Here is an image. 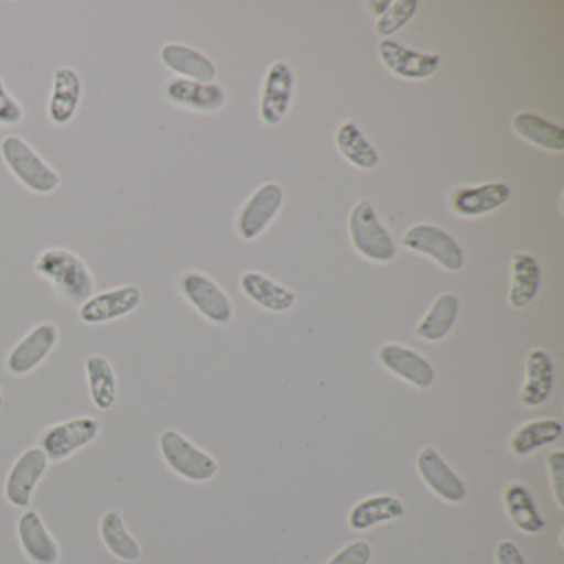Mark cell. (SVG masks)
Masks as SVG:
<instances>
[{
  "label": "cell",
  "instance_id": "26",
  "mask_svg": "<svg viewBox=\"0 0 564 564\" xmlns=\"http://www.w3.org/2000/svg\"><path fill=\"white\" fill-rule=\"evenodd\" d=\"M511 127L521 140L528 141L533 147L551 151V153H563L564 151L563 128L550 123L536 115L527 113V111L514 115Z\"/></svg>",
  "mask_w": 564,
  "mask_h": 564
},
{
  "label": "cell",
  "instance_id": "8",
  "mask_svg": "<svg viewBox=\"0 0 564 564\" xmlns=\"http://www.w3.org/2000/svg\"><path fill=\"white\" fill-rule=\"evenodd\" d=\"M58 338L61 333L55 323H39L9 351L6 368L18 378L31 375L39 366L44 365L45 359L57 348Z\"/></svg>",
  "mask_w": 564,
  "mask_h": 564
},
{
  "label": "cell",
  "instance_id": "13",
  "mask_svg": "<svg viewBox=\"0 0 564 564\" xmlns=\"http://www.w3.org/2000/svg\"><path fill=\"white\" fill-rule=\"evenodd\" d=\"M378 358L386 371L398 376L399 379L409 382L414 388L425 391L434 384V368L424 356L419 355L414 349L388 343L379 349Z\"/></svg>",
  "mask_w": 564,
  "mask_h": 564
},
{
  "label": "cell",
  "instance_id": "3",
  "mask_svg": "<svg viewBox=\"0 0 564 564\" xmlns=\"http://www.w3.org/2000/svg\"><path fill=\"white\" fill-rule=\"evenodd\" d=\"M160 454L167 468L184 480L204 484L219 474L216 458L174 429L161 432Z\"/></svg>",
  "mask_w": 564,
  "mask_h": 564
},
{
  "label": "cell",
  "instance_id": "20",
  "mask_svg": "<svg viewBox=\"0 0 564 564\" xmlns=\"http://www.w3.org/2000/svg\"><path fill=\"white\" fill-rule=\"evenodd\" d=\"M511 189L505 183H487L475 187H458L452 193L451 207L457 216L478 217L494 213L510 199Z\"/></svg>",
  "mask_w": 564,
  "mask_h": 564
},
{
  "label": "cell",
  "instance_id": "31",
  "mask_svg": "<svg viewBox=\"0 0 564 564\" xmlns=\"http://www.w3.org/2000/svg\"><path fill=\"white\" fill-rule=\"evenodd\" d=\"M100 534L107 550L118 560L133 563L143 554L137 538L128 531L123 517L118 511L110 510L100 521Z\"/></svg>",
  "mask_w": 564,
  "mask_h": 564
},
{
  "label": "cell",
  "instance_id": "2",
  "mask_svg": "<svg viewBox=\"0 0 564 564\" xmlns=\"http://www.w3.org/2000/svg\"><path fill=\"white\" fill-rule=\"evenodd\" d=\"M0 156L15 180L31 193L48 196L61 186V174L21 137L4 138L0 143Z\"/></svg>",
  "mask_w": 564,
  "mask_h": 564
},
{
  "label": "cell",
  "instance_id": "14",
  "mask_svg": "<svg viewBox=\"0 0 564 564\" xmlns=\"http://www.w3.org/2000/svg\"><path fill=\"white\" fill-rule=\"evenodd\" d=\"M164 97L174 107L199 113H216L223 110L227 101L226 91L217 84H199V82L171 78L164 85Z\"/></svg>",
  "mask_w": 564,
  "mask_h": 564
},
{
  "label": "cell",
  "instance_id": "36",
  "mask_svg": "<svg viewBox=\"0 0 564 564\" xmlns=\"http://www.w3.org/2000/svg\"><path fill=\"white\" fill-rule=\"evenodd\" d=\"M497 564H527L524 563L523 554L518 550L517 544L511 541H501L498 543L497 551H495Z\"/></svg>",
  "mask_w": 564,
  "mask_h": 564
},
{
  "label": "cell",
  "instance_id": "24",
  "mask_svg": "<svg viewBox=\"0 0 564 564\" xmlns=\"http://www.w3.org/2000/svg\"><path fill=\"white\" fill-rule=\"evenodd\" d=\"M404 505L392 495H375L358 501L349 511L348 523L352 530L365 531L386 521L404 517Z\"/></svg>",
  "mask_w": 564,
  "mask_h": 564
},
{
  "label": "cell",
  "instance_id": "32",
  "mask_svg": "<svg viewBox=\"0 0 564 564\" xmlns=\"http://www.w3.org/2000/svg\"><path fill=\"white\" fill-rule=\"evenodd\" d=\"M417 9V0H395L391 8L386 11V14L381 15L376 22V34L384 39L394 35L395 32L401 31L412 21Z\"/></svg>",
  "mask_w": 564,
  "mask_h": 564
},
{
  "label": "cell",
  "instance_id": "22",
  "mask_svg": "<svg viewBox=\"0 0 564 564\" xmlns=\"http://www.w3.org/2000/svg\"><path fill=\"white\" fill-rule=\"evenodd\" d=\"M240 290L247 299L267 312H289L295 305L296 295L292 290L279 285L259 272H246L240 276Z\"/></svg>",
  "mask_w": 564,
  "mask_h": 564
},
{
  "label": "cell",
  "instance_id": "33",
  "mask_svg": "<svg viewBox=\"0 0 564 564\" xmlns=\"http://www.w3.org/2000/svg\"><path fill=\"white\" fill-rule=\"evenodd\" d=\"M25 111L21 101L12 97L0 77V127H19L24 121Z\"/></svg>",
  "mask_w": 564,
  "mask_h": 564
},
{
  "label": "cell",
  "instance_id": "34",
  "mask_svg": "<svg viewBox=\"0 0 564 564\" xmlns=\"http://www.w3.org/2000/svg\"><path fill=\"white\" fill-rule=\"evenodd\" d=\"M547 471H550L551 488L557 507L564 508V452L554 451L546 458Z\"/></svg>",
  "mask_w": 564,
  "mask_h": 564
},
{
  "label": "cell",
  "instance_id": "27",
  "mask_svg": "<svg viewBox=\"0 0 564 564\" xmlns=\"http://www.w3.org/2000/svg\"><path fill=\"white\" fill-rule=\"evenodd\" d=\"M458 318V299L454 293H442L432 303L417 328L415 335L424 341L435 343L444 339L454 328Z\"/></svg>",
  "mask_w": 564,
  "mask_h": 564
},
{
  "label": "cell",
  "instance_id": "17",
  "mask_svg": "<svg viewBox=\"0 0 564 564\" xmlns=\"http://www.w3.org/2000/svg\"><path fill=\"white\" fill-rule=\"evenodd\" d=\"M84 98V84L80 75L70 67L55 68L48 98V120L55 127L72 123Z\"/></svg>",
  "mask_w": 564,
  "mask_h": 564
},
{
  "label": "cell",
  "instance_id": "37",
  "mask_svg": "<svg viewBox=\"0 0 564 564\" xmlns=\"http://www.w3.org/2000/svg\"><path fill=\"white\" fill-rule=\"evenodd\" d=\"M391 0H369V2H366V8H368V11L371 12L375 18H381V15L386 14V11H388L389 8H391Z\"/></svg>",
  "mask_w": 564,
  "mask_h": 564
},
{
  "label": "cell",
  "instance_id": "9",
  "mask_svg": "<svg viewBox=\"0 0 564 564\" xmlns=\"http://www.w3.org/2000/svg\"><path fill=\"white\" fill-rule=\"evenodd\" d=\"M47 455L41 447H31L19 455L6 478L4 491L9 503L15 508H28L35 488L48 470Z\"/></svg>",
  "mask_w": 564,
  "mask_h": 564
},
{
  "label": "cell",
  "instance_id": "1",
  "mask_svg": "<svg viewBox=\"0 0 564 564\" xmlns=\"http://www.w3.org/2000/svg\"><path fill=\"white\" fill-rule=\"evenodd\" d=\"M34 267L37 275L70 305H82L95 293L94 273L74 250L48 247L39 253Z\"/></svg>",
  "mask_w": 564,
  "mask_h": 564
},
{
  "label": "cell",
  "instance_id": "7",
  "mask_svg": "<svg viewBox=\"0 0 564 564\" xmlns=\"http://www.w3.org/2000/svg\"><path fill=\"white\" fill-rule=\"evenodd\" d=\"M401 242L405 249L427 256L447 272H458L464 267L465 259L460 246L441 227L431 224L409 227Z\"/></svg>",
  "mask_w": 564,
  "mask_h": 564
},
{
  "label": "cell",
  "instance_id": "23",
  "mask_svg": "<svg viewBox=\"0 0 564 564\" xmlns=\"http://www.w3.org/2000/svg\"><path fill=\"white\" fill-rule=\"evenodd\" d=\"M511 282L508 290V305L514 310L524 308L540 292L541 267L530 253H514L511 257Z\"/></svg>",
  "mask_w": 564,
  "mask_h": 564
},
{
  "label": "cell",
  "instance_id": "28",
  "mask_svg": "<svg viewBox=\"0 0 564 564\" xmlns=\"http://www.w3.org/2000/svg\"><path fill=\"white\" fill-rule=\"evenodd\" d=\"M88 391L98 411H110L117 401L118 381L113 366L105 356L91 355L85 361Z\"/></svg>",
  "mask_w": 564,
  "mask_h": 564
},
{
  "label": "cell",
  "instance_id": "21",
  "mask_svg": "<svg viewBox=\"0 0 564 564\" xmlns=\"http://www.w3.org/2000/svg\"><path fill=\"white\" fill-rule=\"evenodd\" d=\"M554 388V366L543 349H531L524 366L520 401L524 408H538L550 399Z\"/></svg>",
  "mask_w": 564,
  "mask_h": 564
},
{
  "label": "cell",
  "instance_id": "35",
  "mask_svg": "<svg viewBox=\"0 0 564 564\" xmlns=\"http://www.w3.org/2000/svg\"><path fill=\"white\" fill-rule=\"evenodd\" d=\"M371 546L368 541H352L339 550L326 564H369L371 561Z\"/></svg>",
  "mask_w": 564,
  "mask_h": 564
},
{
  "label": "cell",
  "instance_id": "25",
  "mask_svg": "<svg viewBox=\"0 0 564 564\" xmlns=\"http://www.w3.org/2000/svg\"><path fill=\"white\" fill-rule=\"evenodd\" d=\"M503 505L511 523L527 534L543 530L544 520L534 505L530 490L520 481H511L503 490Z\"/></svg>",
  "mask_w": 564,
  "mask_h": 564
},
{
  "label": "cell",
  "instance_id": "38",
  "mask_svg": "<svg viewBox=\"0 0 564 564\" xmlns=\"http://www.w3.org/2000/svg\"><path fill=\"white\" fill-rule=\"evenodd\" d=\"M4 405V395H2V391H0V409Z\"/></svg>",
  "mask_w": 564,
  "mask_h": 564
},
{
  "label": "cell",
  "instance_id": "4",
  "mask_svg": "<svg viewBox=\"0 0 564 564\" xmlns=\"http://www.w3.org/2000/svg\"><path fill=\"white\" fill-rule=\"evenodd\" d=\"M349 237L359 256L371 262L389 263L395 259L394 240L379 223L378 214L369 200H359L348 219Z\"/></svg>",
  "mask_w": 564,
  "mask_h": 564
},
{
  "label": "cell",
  "instance_id": "30",
  "mask_svg": "<svg viewBox=\"0 0 564 564\" xmlns=\"http://www.w3.org/2000/svg\"><path fill=\"white\" fill-rule=\"evenodd\" d=\"M563 435V424L554 419H536L520 425L510 438V448L517 457H527L544 445L553 444Z\"/></svg>",
  "mask_w": 564,
  "mask_h": 564
},
{
  "label": "cell",
  "instance_id": "18",
  "mask_svg": "<svg viewBox=\"0 0 564 564\" xmlns=\"http://www.w3.org/2000/svg\"><path fill=\"white\" fill-rule=\"evenodd\" d=\"M160 61L167 70L184 80L214 84L217 68L209 57L184 44H166L161 47Z\"/></svg>",
  "mask_w": 564,
  "mask_h": 564
},
{
  "label": "cell",
  "instance_id": "16",
  "mask_svg": "<svg viewBox=\"0 0 564 564\" xmlns=\"http://www.w3.org/2000/svg\"><path fill=\"white\" fill-rule=\"evenodd\" d=\"M378 52L384 67L404 80H425L432 77L441 65L438 55L419 54L388 39L379 44Z\"/></svg>",
  "mask_w": 564,
  "mask_h": 564
},
{
  "label": "cell",
  "instance_id": "29",
  "mask_svg": "<svg viewBox=\"0 0 564 564\" xmlns=\"http://www.w3.org/2000/svg\"><path fill=\"white\" fill-rule=\"evenodd\" d=\"M336 147L346 161L361 171H372L379 166V154L366 140L358 124L345 121L336 131Z\"/></svg>",
  "mask_w": 564,
  "mask_h": 564
},
{
  "label": "cell",
  "instance_id": "15",
  "mask_svg": "<svg viewBox=\"0 0 564 564\" xmlns=\"http://www.w3.org/2000/svg\"><path fill=\"white\" fill-rule=\"evenodd\" d=\"M415 464L424 484L442 500L458 503L467 497V487L464 481L448 467L447 462L434 447L422 448Z\"/></svg>",
  "mask_w": 564,
  "mask_h": 564
},
{
  "label": "cell",
  "instance_id": "12",
  "mask_svg": "<svg viewBox=\"0 0 564 564\" xmlns=\"http://www.w3.org/2000/svg\"><path fill=\"white\" fill-rule=\"evenodd\" d=\"M293 84L292 68L285 62H276L267 70L260 97V118L267 127H276L289 113Z\"/></svg>",
  "mask_w": 564,
  "mask_h": 564
},
{
  "label": "cell",
  "instance_id": "10",
  "mask_svg": "<svg viewBox=\"0 0 564 564\" xmlns=\"http://www.w3.org/2000/svg\"><path fill=\"white\" fill-rule=\"evenodd\" d=\"M282 204L283 189L279 184L267 183L260 186L237 216V234L240 239L247 242L259 239L282 209Z\"/></svg>",
  "mask_w": 564,
  "mask_h": 564
},
{
  "label": "cell",
  "instance_id": "6",
  "mask_svg": "<svg viewBox=\"0 0 564 564\" xmlns=\"http://www.w3.org/2000/svg\"><path fill=\"white\" fill-rule=\"evenodd\" d=\"M180 292L187 303L214 325H229L234 318V306L229 296L206 273L189 270L180 279Z\"/></svg>",
  "mask_w": 564,
  "mask_h": 564
},
{
  "label": "cell",
  "instance_id": "11",
  "mask_svg": "<svg viewBox=\"0 0 564 564\" xmlns=\"http://www.w3.org/2000/svg\"><path fill=\"white\" fill-rule=\"evenodd\" d=\"M141 300L143 293L140 286H117L107 292L94 293L87 302L82 303L78 316L85 325H104L137 312Z\"/></svg>",
  "mask_w": 564,
  "mask_h": 564
},
{
  "label": "cell",
  "instance_id": "5",
  "mask_svg": "<svg viewBox=\"0 0 564 564\" xmlns=\"http://www.w3.org/2000/svg\"><path fill=\"white\" fill-rule=\"evenodd\" d=\"M101 432V422L97 417H75L58 424L48 425L41 437L39 447L47 455L48 460L61 464L82 448L97 441Z\"/></svg>",
  "mask_w": 564,
  "mask_h": 564
},
{
  "label": "cell",
  "instance_id": "19",
  "mask_svg": "<svg viewBox=\"0 0 564 564\" xmlns=\"http://www.w3.org/2000/svg\"><path fill=\"white\" fill-rule=\"evenodd\" d=\"M18 536L25 556L34 564H57L61 550L41 514L28 510L18 521Z\"/></svg>",
  "mask_w": 564,
  "mask_h": 564
}]
</instances>
